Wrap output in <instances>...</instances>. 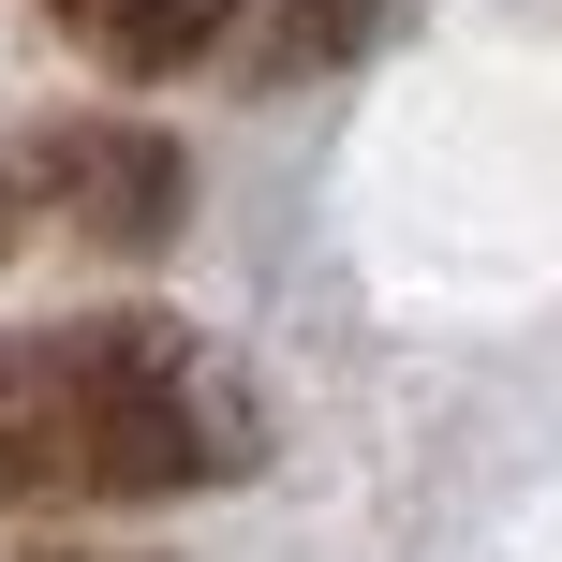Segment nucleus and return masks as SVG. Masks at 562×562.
<instances>
[{
  "mask_svg": "<svg viewBox=\"0 0 562 562\" xmlns=\"http://www.w3.org/2000/svg\"><path fill=\"white\" fill-rule=\"evenodd\" d=\"M385 30V0H252V75H340Z\"/></svg>",
  "mask_w": 562,
  "mask_h": 562,
  "instance_id": "4",
  "label": "nucleus"
},
{
  "mask_svg": "<svg viewBox=\"0 0 562 562\" xmlns=\"http://www.w3.org/2000/svg\"><path fill=\"white\" fill-rule=\"evenodd\" d=\"M30 164H45V237L75 252H164L193 207V164L134 119H30Z\"/></svg>",
  "mask_w": 562,
  "mask_h": 562,
  "instance_id": "2",
  "label": "nucleus"
},
{
  "mask_svg": "<svg viewBox=\"0 0 562 562\" xmlns=\"http://www.w3.org/2000/svg\"><path fill=\"white\" fill-rule=\"evenodd\" d=\"M59 370V504H164V488H237L267 459V400L178 311H75L45 326Z\"/></svg>",
  "mask_w": 562,
  "mask_h": 562,
  "instance_id": "1",
  "label": "nucleus"
},
{
  "mask_svg": "<svg viewBox=\"0 0 562 562\" xmlns=\"http://www.w3.org/2000/svg\"><path fill=\"white\" fill-rule=\"evenodd\" d=\"M45 237V164H30V134H0V267Z\"/></svg>",
  "mask_w": 562,
  "mask_h": 562,
  "instance_id": "5",
  "label": "nucleus"
},
{
  "mask_svg": "<svg viewBox=\"0 0 562 562\" xmlns=\"http://www.w3.org/2000/svg\"><path fill=\"white\" fill-rule=\"evenodd\" d=\"M104 75H193L207 45L237 30V0H45Z\"/></svg>",
  "mask_w": 562,
  "mask_h": 562,
  "instance_id": "3",
  "label": "nucleus"
}]
</instances>
